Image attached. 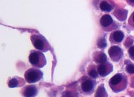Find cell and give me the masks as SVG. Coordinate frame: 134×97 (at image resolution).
Masks as SVG:
<instances>
[{
	"label": "cell",
	"mask_w": 134,
	"mask_h": 97,
	"mask_svg": "<svg viewBox=\"0 0 134 97\" xmlns=\"http://www.w3.org/2000/svg\"><path fill=\"white\" fill-rule=\"evenodd\" d=\"M132 21H133V22L134 23V13L133 14V15H132Z\"/></svg>",
	"instance_id": "44dd1931"
},
{
	"label": "cell",
	"mask_w": 134,
	"mask_h": 97,
	"mask_svg": "<svg viewBox=\"0 0 134 97\" xmlns=\"http://www.w3.org/2000/svg\"><path fill=\"white\" fill-rule=\"evenodd\" d=\"M21 93L24 97H35L38 94V89L35 85L25 86L21 89Z\"/></svg>",
	"instance_id": "ba28073f"
},
{
	"label": "cell",
	"mask_w": 134,
	"mask_h": 97,
	"mask_svg": "<svg viewBox=\"0 0 134 97\" xmlns=\"http://www.w3.org/2000/svg\"><path fill=\"white\" fill-rule=\"evenodd\" d=\"M126 70L127 73L129 74H134V65H132V64L128 65L126 67Z\"/></svg>",
	"instance_id": "d6986e66"
},
{
	"label": "cell",
	"mask_w": 134,
	"mask_h": 97,
	"mask_svg": "<svg viewBox=\"0 0 134 97\" xmlns=\"http://www.w3.org/2000/svg\"><path fill=\"white\" fill-rule=\"evenodd\" d=\"M100 8L102 11L105 12H110L113 9V7L109 3L105 1L101 2V3L100 4Z\"/></svg>",
	"instance_id": "5bb4252c"
},
{
	"label": "cell",
	"mask_w": 134,
	"mask_h": 97,
	"mask_svg": "<svg viewBox=\"0 0 134 97\" xmlns=\"http://www.w3.org/2000/svg\"><path fill=\"white\" fill-rule=\"evenodd\" d=\"M109 85L112 91L115 93H119L124 91L127 85V78L125 75L122 73L116 74L111 78Z\"/></svg>",
	"instance_id": "6da1fadb"
},
{
	"label": "cell",
	"mask_w": 134,
	"mask_h": 97,
	"mask_svg": "<svg viewBox=\"0 0 134 97\" xmlns=\"http://www.w3.org/2000/svg\"><path fill=\"white\" fill-rule=\"evenodd\" d=\"M124 35L121 31H115L112 33L110 36V41L115 43H120L124 39Z\"/></svg>",
	"instance_id": "7c38bea8"
},
{
	"label": "cell",
	"mask_w": 134,
	"mask_h": 97,
	"mask_svg": "<svg viewBox=\"0 0 134 97\" xmlns=\"http://www.w3.org/2000/svg\"><path fill=\"white\" fill-rule=\"evenodd\" d=\"M95 97H108V95L106 93V91L105 90L104 86L103 84L98 86L97 89Z\"/></svg>",
	"instance_id": "4fadbf2b"
},
{
	"label": "cell",
	"mask_w": 134,
	"mask_h": 97,
	"mask_svg": "<svg viewBox=\"0 0 134 97\" xmlns=\"http://www.w3.org/2000/svg\"><path fill=\"white\" fill-rule=\"evenodd\" d=\"M88 75L89 76H91V78H97L98 77V71L97 70L95 66H93L92 65V68H91V69H90V68H89Z\"/></svg>",
	"instance_id": "9a60e30c"
},
{
	"label": "cell",
	"mask_w": 134,
	"mask_h": 97,
	"mask_svg": "<svg viewBox=\"0 0 134 97\" xmlns=\"http://www.w3.org/2000/svg\"><path fill=\"white\" fill-rule=\"evenodd\" d=\"M110 58L115 62H118L122 58L123 53L122 49L118 46H112L108 50Z\"/></svg>",
	"instance_id": "8992f818"
},
{
	"label": "cell",
	"mask_w": 134,
	"mask_h": 97,
	"mask_svg": "<svg viewBox=\"0 0 134 97\" xmlns=\"http://www.w3.org/2000/svg\"><path fill=\"white\" fill-rule=\"evenodd\" d=\"M31 41L34 47L42 52H47L50 49L48 42L41 35H34L31 36Z\"/></svg>",
	"instance_id": "3957f363"
},
{
	"label": "cell",
	"mask_w": 134,
	"mask_h": 97,
	"mask_svg": "<svg viewBox=\"0 0 134 97\" xmlns=\"http://www.w3.org/2000/svg\"><path fill=\"white\" fill-rule=\"evenodd\" d=\"M113 65L108 61L106 63H104V64H100L97 68L98 75H100L102 77H105L107 75H108L109 74L113 71Z\"/></svg>",
	"instance_id": "52a82bcc"
},
{
	"label": "cell",
	"mask_w": 134,
	"mask_h": 97,
	"mask_svg": "<svg viewBox=\"0 0 134 97\" xmlns=\"http://www.w3.org/2000/svg\"><path fill=\"white\" fill-rule=\"evenodd\" d=\"M100 24L104 28H108V27H110L112 24H113V18L110 15H104L100 18Z\"/></svg>",
	"instance_id": "30bf717a"
},
{
	"label": "cell",
	"mask_w": 134,
	"mask_h": 97,
	"mask_svg": "<svg viewBox=\"0 0 134 97\" xmlns=\"http://www.w3.org/2000/svg\"><path fill=\"white\" fill-rule=\"evenodd\" d=\"M96 82L95 80L92 79L86 78L84 80H82L81 83V89L83 93L87 94V95H90L93 93L95 89Z\"/></svg>",
	"instance_id": "5b68a950"
},
{
	"label": "cell",
	"mask_w": 134,
	"mask_h": 97,
	"mask_svg": "<svg viewBox=\"0 0 134 97\" xmlns=\"http://www.w3.org/2000/svg\"><path fill=\"white\" fill-rule=\"evenodd\" d=\"M25 79L29 84H33L42 80L43 73L40 69L36 68H31L25 73Z\"/></svg>",
	"instance_id": "277c9868"
},
{
	"label": "cell",
	"mask_w": 134,
	"mask_h": 97,
	"mask_svg": "<svg viewBox=\"0 0 134 97\" xmlns=\"http://www.w3.org/2000/svg\"><path fill=\"white\" fill-rule=\"evenodd\" d=\"M94 61L98 64H102L107 62V56L102 52H96L93 55Z\"/></svg>",
	"instance_id": "8fae6325"
},
{
	"label": "cell",
	"mask_w": 134,
	"mask_h": 97,
	"mask_svg": "<svg viewBox=\"0 0 134 97\" xmlns=\"http://www.w3.org/2000/svg\"><path fill=\"white\" fill-rule=\"evenodd\" d=\"M126 14L127 13L126 12H125L124 15V12H123L122 10H118V11L115 12V15L116 16V17H117L118 19H119L120 20H121V18H122V20H125L126 18Z\"/></svg>",
	"instance_id": "e0dca14e"
},
{
	"label": "cell",
	"mask_w": 134,
	"mask_h": 97,
	"mask_svg": "<svg viewBox=\"0 0 134 97\" xmlns=\"http://www.w3.org/2000/svg\"><path fill=\"white\" fill-rule=\"evenodd\" d=\"M29 61L32 66L37 68L43 67L47 63L44 54L40 51H31Z\"/></svg>",
	"instance_id": "7a4b0ae2"
},
{
	"label": "cell",
	"mask_w": 134,
	"mask_h": 97,
	"mask_svg": "<svg viewBox=\"0 0 134 97\" xmlns=\"http://www.w3.org/2000/svg\"><path fill=\"white\" fill-rule=\"evenodd\" d=\"M128 53H129L131 58L134 59V45L131 47L129 49V50H128Z\"/></svg>",
	"instance_id": "ffe728a7"
},
{
	"label": "cell",
	"mask_w": 134,
	"mask_h": 97,
	"mask_svg": "<svg viewBox=\"0 0 134 97\" xmlns=\"http://www.w3.org/2000/svg\"><path fill=\"white\" fill-rule=\"evenodd\" d=\"M128 1L132 3H134V0H128Z\"/></svg>",
	"instance_id": "7402d4cb"
},
{
	"label": "cell",
	"mask_w": 134,
	"mask_h": 97,
	"mask_svg": "<svg viewBox=\"0 0 134 97\" xmlns=\"http://www.w3.org/2000/svg\"><path fill=\"white\" fill-rule=\"evenodd\" d=\"M97 45L99 48L104 49L106 47L107 45V43H106V41L104 38H101L100 39H98L97 41Z\"/></svg>",
	"instance_id": "2e32d148"
},
{
	"label": "cell",
	"mask_w": 134,
	"mask_h": 97,
	"mask_svg": "<svg viewBox=\"0 0 134 97\" xmlns=\"http://www.w3.org/2000/svg\"><path fill=\"white\" fill-rule=\"evenodd\" d=\"M62 97H79V95L73 91H65L63 93Z\"/></svg>",
	"instance_id": "ac0fdd59"
},
{
	"label": "cell",
	"mask_w": 134,
	"mask_h": 97,
	"mask_svg": "<svg viewBox=\"0 0 134 97\" xmlns=\"http://www.w3.org/2000/svg\"><path fill=\"white\" fill-rule=\"evenodd\" d=\"M25 84V81L23 78L19 77H14L9 80L8 85L10 88H13V87H21V86L24 85Z\"/></svg>",
	"instance_id": "9c48e42d"
}]
</instances>
